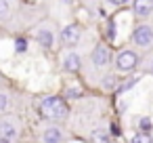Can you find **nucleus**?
Wrapping results in <instances>:
<instances>
[{
	"label": "nucleus",
	"instance_id": "1",
	"mask_svg": "<svg viewBox=\"0 0 153 143\" xmlns=\"http://www.w3.org/2000/svg\"><path fill=\"white\" fill-rule=\"evenodd\" d=\"M40 109H42V114H44L46 118H53V120H61V118H65L67 112H69L67 105H65V101H63L61 97H57V95H51V97L42 99Z\"/></svg>",
	"mask_w": 153,
	"mask_h": 143
},
{
	"label": "nucleus",
	"instance_id": "2",
	"mask_svg": "<svg viewBox=\"0 0 153 143\" xmlns=\"http://www.w3.org/2000/svg\"><path fill=\"white\" fill-rule=\"evenodd\" d=\"M138 61L140 59H138V55L134 51H122L115 57V67H117V72H132Z\"/></svg>",
	"mask_w": 153,
	"mask_h": 143
},
{
	"label": "nucleus",
	"instance_id": "3",
	"mask_svg": "<svg viewBox=\"0 0 153 143\" xmlns=\"http://www.w3.org/2000/svg\"><path fill=\"white\" fill-rule=\"evenodd\" d=\"M132 40L136 46L140 49H147L153 44V28L151 25H138L134 32H132Z\"/></svg>",
	"mask_w": 153,
	"mask_h": 143
},
{
	"label": "nucleus",
	"instance_id": "4",
	"mask_svg": "<svg viewBox=\"0 0 153 143\" xmlns=\"http://www.w3.org/2000/svg\"><path fill=\"white\" fill-rule=\"evenodd\" d=\"M80 38H82V30L78 25H65L61 30V42L65 46H76L80 42Z\"/></svg>",
	"mask_w": 153,
	"mask_h": 143
},
{
	"label": "nucleus",
	"instance_id": "5",
	"mask_svg": "<svg viewBox=\"0 0 153 143\" xmlns=\"http://www.w3.org/2000/svg\"><path fill=\"white\" fill-rule=\"evenodd\" d=\"M92 63H94L97 67H107V65L111 63V51H109L105 44L94 46V51H92Z\"/></svg>",
	"mask_w": 153,
	"mask_h": 143
},
{
	"label": "nucleus",
	"instance_id": "6",
	"mask_svg": "<svg viewBox=\"0 0 153 143\" xmlns=\"http://www.w3.org/2000/svg\"><path fill=\"white\" fill-rule=\"evenodd\" d=\"M17 137V126L13 120H2L0 122V141H13Z\"/></svg>",
	"mask_w": 153,
	"mask_h": 143
},
{
	"label": "nucleus",
	"instance_id": "7",
	"mask_svg": "<svg viewBox=\"0 0 153 143\" xmlns=\"http://www.w3.org/2000/svg\"><path fill=\"white\" fill-rule=\"evenodd\" d=\"M132 11L136 17H149L153 13V0H134Z\"/></svg>",
	"mask_w": 153,
	"mask_h": 143
},
{
	"label": "nucleus",
	"instance_id": "8",
	"mask_svg": "<svg viewBox=\"0 0 153 143\" xmlns=\"http://www.w3.org/2000/svg\"><path fill=\"white\" fill-rule=\"evenodd\" d=\"M36 40H38L44 49H53V44H55V34H53L48 28H40V30H36Z\"/></svg>",
	"mask_w": 153,
	"mask_h": 143
},
{
	"label": "nucleus",
	"instance_id": "9",
	"mask_svg": "<svg viewBox=\"0 0 153 143\" xmlns=\"http://www.w3.org/2000/svg\"><path fill=\"white\" fill-rule=\"evenodd\" d=\"M63 67H65L67 72H78V70L82 67V59H80V55H76V53L65 55V59H63Z\"/></svg>",
	"mask_w": 153,
	"mask_h": 143
},
{
	"label": "nucleus",
	"instance_id": "10",
	"mask_svg": "<svg viewBox=\"0 0 153 143\" xmlns=\"http://www.w3.org/2000/svg\"><path fill=\"white\" fill-rule=\"evenodd\" d=\"M61 128H57V126H51V128H46L44 130V135H42V141L44 143H59L61 141Z\"/></svg>",
	"mask_w": 153,
	"mask_h": 143
},
{
	"label": "nucleus",
	"instance_id": "11",
	"mask_svg": "<svg viewBox=\"0 0 153 143\" xmlns=\"http://www.w3.org/2000/svg\"><path fill=\"white\" fill-rule=\"evenodd\" d=\"M11 13V4H9V0H0V21L7 19Z\"/></svg>",
	"mask_w": 153,
	"mask_h": 143
},
{
	"label": "nucleus",
	"instance_id": "12",
	"mask_svg": "<svg viewBox=\"0 0 153 143\" xmlns=\"http://www.w3.org/2000/svg\"><path fill=\"white\" fill-rule=\"evenodd\" d=\"M132 143H153V139L149 137V133H138V135H134Z\"/></svg>",
	"mask_w": 153,
	"mask_h": 143
},
{
	"label": "nucleus",
	"instance_id": "13",
	"mask_svg": "<svg viewBox=\"0 0 153 143\" xmlns=\"http://www.w3.org/2000/svg\"><path fill=\"white\" fill-rule=\"evenodd\" d=\"M7 105H9V95L0 91V112H4V109H7Z\"/></svg>",
	"mask_w": 153,
	"mask_h": 143
},
{
	"label": "nucleus",
	"instance_id": "14",
	"mask_svg": "<svg viewBox=\"0 0 153 143\" xmlns=\"http://www.w3.org/2000/svg\"><path fill=\"white\" fill-rule=\"evenodd\" d=\"M15 49H17L19 53H23V51L27 49V40H23V38H17V42H15Z\"/></svg>",
	"mask_w": 153,
	"mask_h": 143
},
{
	"label": "nucleus",
	"instance_id": "15",
	"mask_svg": "<svg viewBox=\"0 0 153 143\" xmlns=\"http://www.w3.org/2000/svg\"><path fill=\"white\" fill-rule=\"evenodd\" d=\"M94 141L97 143H109V137L103 135V133H94Z\"/></svg>",
	"mask_w": 153,
	"mask_h": 143
},
{
	"label": "nucleus",
	"instance_id": "16",
	"mask_svg": "<svg viewBox=\"0 0 153 143\" xmlns=\"http://www.w3.org/2000/svg\"><path fill=\"white\" fill-rule=\"evenodd\" d=\"M149 126H151V122H149V118H143V120H140V128H143V130L147 133V130H149Z\"/></svg>",
	"mask_w": 153,
	"mask_h": 143
},
{
	"label": "nucleus",
	"instance_id": "17",
	"mask_svg": "<svg viewBox=\"0 0 153 143\" xmlns=\"http://www.w3.org/2000/svg\"><path fill=\"white\" fill-rule=\"evenodd\" d=\"M67 97L76 99V97H80V91H78V88H71V91H67Z\"/></svg>",
	"mask_w": 153,
	"mask_h": 143
},
{
	"label": "nucleus",
	"instance_id": "18",
	"mask_svg": "<svg viewBox=\"0 0 153 143\" xmlns=\"http://www.w3.org/2000/svg\"><path fill=\"white\" fill-rule=\"evenodd\" d=\"M113 84H115V80H113V76H107V82H105V86H107V88H111Z\"/></svg>",
	"mask_w": 153,
	"mask_h": 143
},
{
	"label": "nucleus",
	"instance_id": "19",
	"mask_svg": "<svg viewBox=\"0 0 153 143\" xmlns=\"http://www.w3.org/2000/svg\"><path fill=\"white\" fill-rule=\"evenodd\" d=\"M107 2H111V4H117V7H120V4H126L128 0H107Z\"/></svg>",
	"mask_w": 153,
	"mask_h": 143
},
{
	"label": "nucleus",
	"instance_id": "20",
	"mask_svg": "<svg viewBox=\"0 0 153 143\" xmlns=\"http://www.w3.org/2000/svg\"><path fill=\"white\" fill-rule=\"evenodd\" d=\"M63 2H74V0H63Z\"/></svg>",
	"mask_w": 153,
	"mask_h": 143
}]
</instances>
